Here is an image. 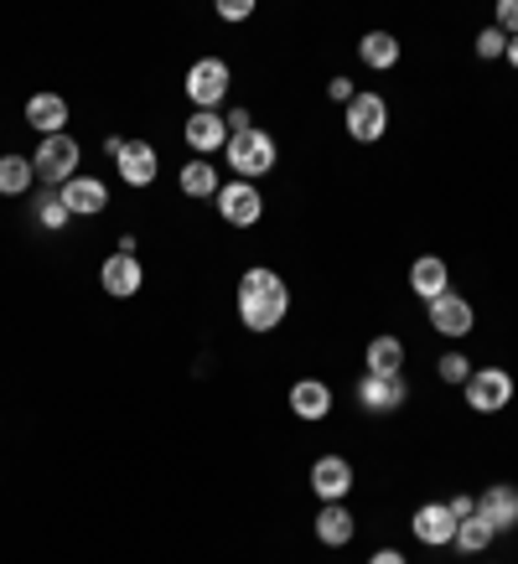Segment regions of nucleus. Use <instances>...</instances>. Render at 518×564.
<instances>
[{
  "instance_id": "obj_1",
  "label": "nucleus",
  "mask_w": 518,
  "mask_h": 564,
  "mask_svg": "<svg viewBox=\"0 0 518 564\" xmlns=\"http://www.w3.org/2000/svg\"><path fill=\"white\" fill-rule=\"evenodd\" d=\"M285 311H291V291H285V280H280L276 270H265V264L244 270V280H239V322L249 326V332H276V326L285 322Z\"/></svg>"
},
{
  "instance_id": "obj_2",
  "label": "nucleus",
  "mask_w": 518,
  "mask_h": 564,
  "mask_svg": "<svg viewBox=\"0 0 518 564\" xmlns=\"http://www.w3.org/2000/svg\"><path fill=\"white\" fill-rule=\"evenodd\" d=\"M224 161L239 172V182H255V176L276 172V161H280L276 135H270V130H259V124H255V130H244V135H228Z\"/></svg>"
},
{
  "instance_id": "obj_3",
  "label": "nucleus",
  "mask_w": 518,
  "mask_h": 564,
  "mask_svg": "<svg viewBox=\"0 0 518 564\" xmlns=\"http://www.w3.org/2000/svg\"><path fill=\"white\" fill-rule=\"evenodd\" d=\"M78 161H84L78 140L73 135H47L42 145H36V155H32V172H36V182H47V187L57 192V187H68L73 176H78Z\"/></svg>"
},
{
  "instance_id": "obj_4",
  "label": "nucleus",
  "mask_w": 518,
  "mask_h": 564,
  "mask_svg": "<svg viewBox=\"0 0 518 564\" xmlns=\"http://www.w3.org/2000/svg\"><path fill=\"white\" fill-rule=\"evenodd\" d=\"M228 84H234V73H228L224 57H197L187 68V99L197 104V109H207V115H218V104L228 99Z\"/></svg>"
},
{
  "instance_id": "obj_5",
  "label": "nucleus",
  "mask_w": 518,
  "mask_h": 564,
  "mask_svg": "<svg viewBox=\"0 0 518 564\" xmlns=\"http://www.w3.org/2000/svg\"><path fill=\"white\" fill-rule=\"evenodd\" d=\"M466 404L477 414H498L514 404V378H508V368H472V378H466Z\"/></svg>"
},
{
  "instance_id": "obj_6",
  "label": "nucleus",
  "mask_w": 518,
  "mask_h": 564,
  "mask_svg": "<svg viewBox=\"0 0 518 564\" xmlns=\"http://www.w3.org/2000/svg\"><path fill=\"white\" fill-rule=\"evenodd\" d=\"M218 218L228 228H255L265 218V197H259L255 182H224L218 187Z\"/></svg>"
},
{
  "instance_id": "obj_7",
  "label": "nucleus",
  "mask_w": 518,
  "mask_h": 564,
  "mask_svg": "<svg viewBox=\"0 0 518 564\" xmlns=\"http://www.w3.org/2000/svg\"><path fill=\"white\" fill-rule=\"evenodd\" d=\"M347 120V135L358 140V145H374V140H384V130H389V104L379 99V94H358V99L343 109Z\"/></svg>"
},
{
  "instance_id": "obj_8",
  "label": "nucleus",
  "mask_w": 518,
  "mask_h": 564,
  "mask_svg": "<svg viewBox=\"0 0 518 564\" xmlns=\"http://www.w3.org/2000/svg\"><path fill=\"white\" fill-rule=\"evenodd\" d=\"M358 399L368 414H395L404 399H410V389H404V378L399 373H363L358 378Z\"/></svg>"
},
{
  "instance_id": "obj_9",
  "label": "nucleus",
  "mask_w": 518,
  "mask_h": 564,
  "mask_svg": "<svg viewBox=\"0 0 518 564\" xmlns=\"http://www.w3.org/2000/svg\"><path fill=\"white\" fill-rule=\"evenodd\" d=\"M115 166H120L125 187H151L155 176H161V155H155L151 140H125V151L115 155Z\"/></svg>"
},
{
  "instance_id": "obj_10",
  "label": "nucleus",
  "mask_w": 518,
  "mask_h": 564,
  "mask_svg": "<svg viewBox=\"0 0 518 564\" xmlns=\"http://www.w3.org/2000/svg\"><path fill=\"white\" fill-rule=\"evenodd\" d=\"M182 140H187L192 151L203 155H213V151H228V124H224V109L218 115H207V109H192L187 115V124H182Z\"/></svg>"
},
{
  "instance_id": "obj_11",
  "label": "nucleus",
  "mask_w": 518,
  "mask_h": 564,
  "mask_svg": "<svg viewBox=\"0 0 518 564\" xmlns=\"http://www.w3.org/2000/svg\"><path fill=\"white\" fill-rule=\"evenodd\" d=\"M410 533L425 549H446V544H456V518H451L446 502H425V508L410 518Z\"/></svg>"
},
{
  "instance_id": "obj_12",
  "label": "nucleus",
  "mask_w": 518,
  "mask_h": 564,
  "mask_svg": "<svg viewBox=\"0 0 518 564\" xmlns=\"http://www.w3.org/2000/svg\"><path fill=\"white\" fill-rule=\"evenodd\" d=\"M99 285L115 295V301H130V295L145 285V270H140L136 254H109V259L99 264Z\"/></svg>"
},
{
  "instance_id": "obj_13",
  "label": "nucleus",
  "mask_w": 518,
  "mask_h": 564,
  "mask_svg": "<svg viewBox=\"0 0 518 564\" xmlns=\"http://www.w3.org/2000/svg\"><path fill=\"white\" fill-rule=\"evenodd\" d=\"M63 207H68L73 218H99L104 207H109V187H104L99 176H73L68 187H57Z\"/></svg>"
},
{
  "instance_id": "obj_14",
  "label": "nucleus",
  "mask_w": 518,
  "mask_h": 564,
  "mask_svg": "<svg viewBox=\"0 0 518 564\" xmlns=\"http://www.w3.org/2000/svg\"><path fill=\"white\" fill-rule=\"evenodd\" d=\"M477 513L493 523V533L518 529V487L514 481H493V487L477 497Z\"/></svg>"
},
{
  "instance_id": "obj_15",
  "label": "nucleus",
  "mask_w": 518,
  "mask_h": 564,
  "mask_svg": "<svg viewBox=\"0 0 518 564\" xmlns=\"http://www.w3.org/2000/svg\"><path fill=\"white\" fill-rule=\"evenodd\" d=\"M311 492L322 497V502H347L353 492V466L343 456H322V462L311 466Z\"/></svg>"
},
{
  "instance_id": "obj_16",
  "label": "nucleus",
  "mask_w": 518,
  "mask_h": 564,
  "mask_svg": "<svg viewBox=\"0 0 518 564\" xmlns=\"http://www.w3.org/2000/svg\"><path fill=\"white\" fill-rule=\"evenodd\" d=\"M26 124H32L36 135H68V99L63 94H32L26 99Z\"/></svg>"
},
{
  "instance_id": "obj_17",
  "label": "nucleus",
  "mask_w": 518,
  "mask_h": 564,
  "mask_svg": "<svg viewBox=\"0 0 518 564\" xmlns=\"http://www.w3.org/2000/svg\"><path fill=\"white\" fill-rule=\"evenodd\" d=\"M410 291L431 306V301H441V295L451 291V270H446V259L441 254H420L410 264Z\"/></svg>"
},
{
  "instance_id": "obj_18",
  "label": "nucleus",
  "mask_w": 518,
  "mask_h": 564,
  "mask_svg": "<svg viewBox=\"0 0 518 564\" xmlns=\"http://www.w3.org/2000/svg\"><path fill=\"white\" fill-rule=\"evenodd\" d=\"M472 301L466 295H456V291H446L441 301H431V326L441 332V337H466L472 332Z\"/></svg>"
},
{
  "instance_id": "obj_19",
  "label": "nucleus",
  "mask_w": 518,
  "mask_h": 564,
  "mask_svg": "<svg viewBox=\"0 0 518 564\" xmlns=\"http://www.w3.org/2000/svg\"><path fill=\"white\" fill-rule=\"evenodd\" d=\"M291 414L295 420H306V425L327 420L332 414V389L322 383V378H301V383H291Z\"/></svg>"
},
{
  "instance_id": "obj_20",
  "label": "nucleus",
  "mask_w": 518,
  "mask_h": 564,
  "mask_svg": "<svg viewBox=\"0 0 518 564\" xmlns=\"http://www.w3.org/2000/svg\"><path fill=\"white\" fill-rule=\"evenodd\" d=\"M353 533H358V523L347 513V502H322V513H316V539L327 549H347Z\"/></svg>"
},
{
  "instance_id": "obj_21",
  "label": "nucleus",
  "mask_w": 518,
  "mask_h": 564,
  "mask_svg": "<svg viewBox=\"0 0 518 564\" xmlns=\"http://www.w3.org/2000/svg\"><path fill=\"white\" fill-rule=\"evenodd\" d=\"M176 187L187 192V197H197V203H203V197H218V187H224V182H218V172H213V161L192 155L187 166H182V176H176Z\"/></svg>"
},
{
  "instance_id": "obj_22",
  "label": "nucleus",
  "mask_w": 518,
  "mask_h": 564,
  "mask_svg": "<svg viewBox=\"0 0 518 564\" xmlns=\"http://www.w3.org/2000/svg\"><path fill=\"white\" fill-rule=\"evenodd\" d=\"M358 57H363V68H374V73H389L399 63V36L389 32H368L358 42Z\"/></svg>"
},
{
  "instance_id": "obj_23",
  "label": "nucleus",
  "mask_w": 518,
  "mask_h": 564,
  "mask_svg": "<svg viewBox=\"0 0 518 564\" xmlns=\"http://www.w3.org/2000/svg\"><path fill=\"white\" fill-rule=\"evenodd\" d=\"M363 362H368L363 373H399V368H404V343H399V337H374L368 352H363Z\"/></svg>"
},
{
  "instance_id": "obj_24",
  "label": "nucleus",
  "mask_w": 518,
  "mask_h": 564,
  "mask_svg": "<svg viewBox=\"0 0 518 564\" xmlns=\"http://www.w3.org/2000/svg\"><path fill=\"white\" fill-rule=\"evenodd\" d=\"M36 172L26 155H0V197H21V192H32Z\"/></svg>"
},
{
  "instance_id": "obj_25",
  "label": "nucleus",
  "mask_w": 518,
  "mask_h": 564,
  "mask_svg": "<svg viewBox=\"0 0 518 564\" xmlns=\"http://www.w3.org/2000/svg\"><path fill=\"white\" fill-rule=\"evenodd\" d=\"M493 539H498V533H493V523H487L483 513H472L466 523H456V549H462V554H483Z\"/></svg>"
},
{
  "instance_id": "obj_26",
  "label": "nucleus",
  "mask_w": 518,
  "mask_h": 564,
  "mask_svg": "<svg viewBox=\"0 0 518 564\" xmlns=\"http://www.w3.org/2000/svg\"><path fill=\"white\" fill-rule=\"evenodd\" d=\"M36 223H42V228H47V234H63V228H68V207H63V197H57V192H47V197H36Z\"/></svg>"
},
{
  "instance_id": "obj_27",
  "label": "nucleus",
  "mask_w": 518,
  "mask_h": 564,
  "mask_svg": "<svg viewBox=\"0 0 518 564\" xmlns=\"http://www.w3.org/2000/svg\"><path fill=\"white\" fill-rule=\"evenodd\" d=\"M435 373H441V383H456V389H466V378H472V362H466V352H441Z\"/></svg>"
},
{
  "instance_id": "obj_28",
  "label": "nucleus",
  "mask_w": 518,
  "mask_h": 564,
  "mask_svg": "<svg viewBox=\"0 0 518 564\" xmlns=\"http://www.w3.org/2000/svg\"><path fill=\"white\" fill-rule=\"evenodd\" d=\"M477 57H483V63H498V57H508V36H503L498 26H487V32L477 36Z\"/></svg>"
},
{
  "instance_id": "obj_29",
  "label": "nucleus",
  "mask_w": 518,
  "mask_h": 564,
  "mask_svg": "<svg viewBox=\"0 0 518 564\" xmlns=\"http://www.w3.org/2000/svg\"><path fill=\"white\" fill-rule=\"evenodd\" d=\"M218 17L224 21H249L255 17V6H249V0H218Z\"/></svg>"
},
{
  "instance_id": "obj_30",
  "label": "nucleus",
  "mask_w": 518,
  "mask_h": 564,
  "mask_svg": "<svg viewBox=\"0 0 518 564\" xmlns=\"http://www.w3.org/2000/svg\"><path fill=\"white\" fill-rule=\"evenodd\" d=\"M498 32L503 36H518V0H503V6H498Z\"/></svg>"
},
{
  "instance_id": "obj_31",
  "label": "nucleus",
  "mask_w": 518,
  "mask_h": 564,
  "mask_svg": "<svg viewBox=\"0 0 518 564\" xmlns=\"http://www.w3.org/2000/svg\"><path fill=\"white\" fill-rule=\"evenodd\" d=\"M446 508H451V518H456V523H466V518L477 513V497H466V492H456V497H451V502H446Z\"/></svg>"
},
{
  "instance_id": "obj_32",
  "label": "nucleus",
  "mask_w": 518,
  "mask_h": 564,
  "mask_svg": "<svg viewBox=\"0 0 518 564\" xmlns=\"http://www.w3.org/2000/svg\"><path fill=\"white\" fill-rule=\"evenodd\" d=\"M327 94H332V99H337V104H343V109H347V104H353V99H358V88H353V78H332V84H327Z\"/></svg>"
},
{
  "instance_id": "obj_33",
  "label": "nucleus",
  "mask_w": 518,
  "mask_h": 564,
  "mask_svg": "<svg viewBox=\"0 0 518 564\" xmlns=\"http://www.w3.org/2000/svg\"><path fill=\"white\" fill-rule=\"evenodd\" d=\"M368 564H410L399 549H379V554H368Z\"/></svg>"
},
{
  "instance_id": "obj_34",
  "label": "nucleus",
  "mask_w": 518,
  "mask_h": 564,
  "mask_svg": "<svg viewBox=\"0 0 518 564\" xmlns=\"http://www.w3.org/2000/svg\"><path fill=\"white\" fill-rule=\"evenodd\" d=\"M508 68H518V36H508Z\"/></svg>"
}]
</instances>
